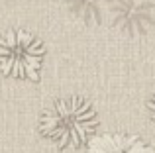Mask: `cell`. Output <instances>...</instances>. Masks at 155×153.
I'll return each instance as SVG.
<instances>
[{"instance_id":"cell-4","label":"cell","mask_w":155,"mask_h":153,"mask_svg":"<svg viewBox=\"0 0 155 153\" xmlns=\"http://www.w3.org/2000/svg\"><path fill=\"white\" fill-rule=\"evenodd\" d=\"M88 153H155V149L132 134H102L88 142Z\"/></svg>"},{"instance_id":"cell-3","label":"cell","mask_w":155,"mask_h":153,"mask_svg":"<svg viewBox=\"0 0 155 153\" xmlns=\"http://www.w3.org/2000/svg\"><path fill=\"white\" fill-rule=\"evenodd\" d=\"M110 26L130 39L143 37L155 24L153 0H110Z\"/></svg>"},{"instance_id":"cell-1","label":"cell","mask_w":155,"mask_h":153,"mask_svg":"<svg viewBox=\"0 0 155 153\" xmlns=\"http://www.w3.org/2000/svg\"><path fill=\"white\" fill-rule=\"evenodd\" d=\"M98 128L92 104L84 96L73 94L67 98H59L51 108H47L41 116L39 130L47 139H51L57 147H81L91 142V135Z\"/></svg>"},{"instance_id":"cell-5","label":"cell","mask_w":155,"mask_h":153,"mask_svg":"<svg viewBox=\"0 0 155 153\" xmlns=\"http://www.w3.org/2000/svg\"><path fill=\"white\" fill-rule=\"evenodd\" d=\"M108 2L110 0H65V6L79 22L87 26H100L108 14Z\"/></svg>"},{"instance_id":"cell-6","label":"cell","mask_w":155,"mask_h":153,"mask_svg":"<svg viewBox=\"0 0 155 153\" xmlns=\"http://www.w3.org/2000/svg\"><path fill=\"white\" fill-rule=\"evenodd\" d=\"M149 112H151V118L155 120V94L151 96V100H149Z\"/></svg>"},{"instance_id":"cell-2","label":"cell","mask_w":155,"mask_h":153,"mask_svg":"<svg viewBox=\"0 0 155 153\" xmlns=\"http://www.w3.org/2000/svg\"><path fill=\"white\" fill-rule=\"evenodd\" d=\"M45 57L41 39L24 30H8L0 35V71L10 79L38 80Z\"/></svg>"}]
</instances>
